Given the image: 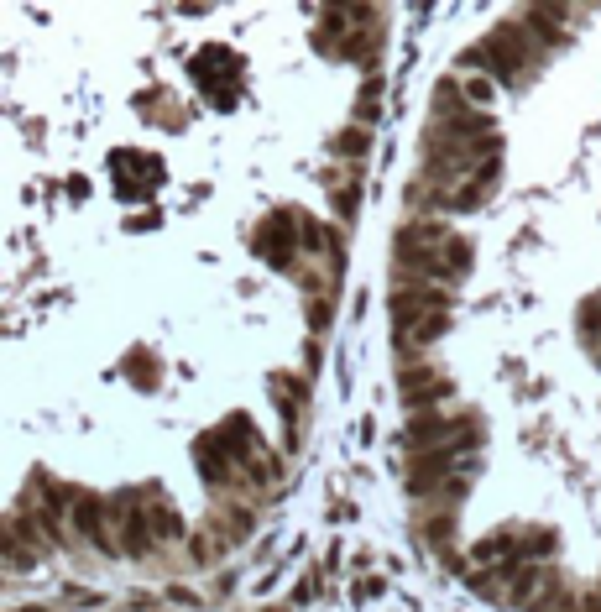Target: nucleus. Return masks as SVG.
Returning <instances> with one entry per match:
<instances>
[{"instance_id":"f03ea898","label":"nucleus","mask_w":601,"mask_h":612,"mask_svg":"<svg viewBox=\"0 0 601 612\" xmlns=\"http://www.w3.org/2000/svg\"><path fill=\"white\" fill-rule=\"evenodd\" d=\"M325 194H330V204H335V215L340 220H351V210H356V199H361V168H351V163H340V168H325Z\"/></svg>"},{"instance_id":"7ed1b4c3","label":"nucleus","mask_w":601,"mask_h":612,"mask_svg":"<svg viewBox=\"0 0 601 612\" xmlns=\"http://www.w3.org/2000/svg\"><path fill=\"white\" fill-rule=\"evenodd\" d=\"M366 147H372V126H361V121H351L345 131H335V136H330V152H335V157H345L351 168H361Z\"/></svg>"},{"instance_id":"f257e3e1","label":"nucleus","mask_w":601,"mask_h":612,"mask_svg":"<svg viewBox=\"0 0 601 612\" xmlns=\"http://www.w3.org/2000/svg\"><path fill=\"white\" fill-rule=\"evenodd\" d=\"M398 393H403V403L413 408V414H429V408H439L455 393V382L439 367H429V361H408V367L398 372Z\"/></svg>"}]
</instances>
